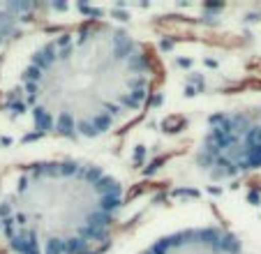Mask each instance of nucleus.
I'll list each match as a JSON object with an SVG mask.
<instances>
[{"label":"nucleus","instance_id":"7ed1b4c3","mask_svg":"<svg viewBox=\"0 0 261 254\" xmlns=\"http://www.w3.org/2000/svg\"><path fill=\"white\" fill-rule=\"evenodd\" d=\"M188 171L208 185H238L261 173V109L208 113L190 141Z\"/></svg>","mask_w":261,"mask_h":254},{"label":"nucleus","instance_id":"f03ea898","mask_svg":"<svg viewBox=\"0 0 261 254\" xmlns=\"http://www.w3.org/2000/svg\"><path fill=\"white\" fill-rule=\"evenodd\" d=\"M125 185L84 157H42L0 187V238L12 254H97L125 213Z\"/></svg>","mask_w":261,"mask_h":254},{"label":"nucleus","instance_id":"f257e3e1","mask_svg":"<svg viewBox=\"0 0 261 254\" xmlns=\"http://www.w3.org/2000/svg\"><path fill=\"white\" fill-rule=\"evenodd\" d=\"M160 81L162 63L143 37L81 21L35 39L7 88V109L46 139L95 141L137 120Z\"/></svg>","mask_w":261,"mask_h":254},{"label":"nucleus","instance_id":"20e7f679","mask_svg":"<svg viewBox=\"0 0 261 254\" xmlns=\"http://www.w3.org/2000/svg\"><path fill=\"white\" fill-rule=\"evenodd\" d=\"M134 254H254V249L229 224L190 222L158 234Z\"/></svg>","mask_w":261,"mask_h":254}]
</instances>
